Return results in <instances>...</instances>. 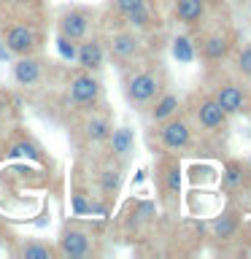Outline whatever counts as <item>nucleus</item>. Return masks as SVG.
Returning a JSON list of instances; mask_svg holds the SVG:
<instances>
[{"label":"nucleus","instance_id":"f257e3e1","mask_svg":"<svg viewBox=\"0 0 251 259\" xmlns=\"http://www.w3.org/2000/svg\"><path fill=\"white\" fill-rule=\"evenodd\" d=\"M162 73H154V70H141L135 76H130L127 81V97L133 103H151L154 97L162 92Z\"/></svg>","mask_w":251,"mask_h":259},{"label":"nucleus","instance_id":"f03ea898","mask_svg":"<svg viewBox=\"0 0 251 259\" xmlns=\"http://www.w3.org/2000/svg\"><path fill=\"white\" fill-rule=\"evenodd\" d=\"M68 92H70V100L76 105H81V108H92V105L100 103L103 89H100V81L92 76V70H84V73H76V76L70 78Z\"/></svg>","mask_w":251,"mask_h":259},{"label":"nucleus","instance_id":"7ed1b4c3","mask_svg":"<svg viewBox=\"0 0 251 259\" xmlns=\"http://www.w3.org/2000/svg\"><path fill=\"white\" fill-rule=\"evenodd\" d=\"M6 49L16 57L22 54H32L40 44V32L32 27V24H11L6 30V38H3Z\"/></svg>","mask_w":251,"mask_h":259},{"label":"nucleus","instance_id":"20e7f679","mask_svg":"<svg viewBox=\"0 0 251 259\" xmlns=\"http://www.w3.org/2000/svg\"><path fill=\"white\" fill-rule=\"evenodd\" d=\"M159 143L165 146V149H170V151L186 149V146L192 143V130H189V124H186L184 119H178V116L165 119V121H162V127H159Z\"/></svg>","mask_w":251,"mask_h":259},{"label":"nucleus","instance_id":"39448f33","mask_svg":"<svg viewBox=\"0 0 251 259\" xmlns=\"http://www.w3.org/2000/svg\"><path fill=\"white\" fill-rule=\"evenodd\" d=\"M89 14L81 11V8H70V11H62L60 22H57V27H60V35L70 38V40H81L87 38L89 32Z\"/></svg>","mask_w":251,"mask_h":259},{"label":"nucleus","instance_id":"423d86ee","mask_svg":"<svg viewBox=\"0 0 251 259\" xmlns=\"http://www.w3.org/2000/svg\"><path fill=\"white\" fill-rule=\"evenodd\" d=\"M57 251H60L62 256H68V259L89 256V254H92V238H89L87 232H81V230H65Z\"/></svg>","mask_w":251,"mask_h":259},{"label":"nucleus","instance_id":"0eeeda50","mask_svg":"<svg viewBox=\"0 0 251 259\" xmlns=\"http://www.w3.org/2000/svg\"><path fill=\"white\" fill-rule=\"evenodd\" d=\"M194 116H197L200 127L211 130V133L224 130V124H227V113L219 108V103L214 100V97H202V100H197V105H194Z\"/></svg>","mask_w":251,"mask_h":259},{"label":"nucleus","instance_id":"6e6552de","mask_svg":"<svg viewBox=\"0 0 251 259\" xmlns=\"http://www.w3.org/2000/svg\"><path fill=\"white\" fill-rule=\"evenodd\" d=\"M40 76H44V62L38 60V57H32V54H22L19 60L14 62V81L19 87H35Z\"/></svg>","mask_w":251,"mask_h":259},{"label":"nucleus","instance_id":"1a4fd4ad","mask_svg":"<svg viewBox=\"0 0 251 259\" xmlns=\"http://www.w3.org/2000/svg\"><path fill=\"white\" fill-rule=\"evenodd\" d=\"M76 60L84 70H97L103 68V60H105V49L97 38H81V44L76 46Z\"/></svg>","mask_w":251,"mask_h":259},{"label":"nucleus","instance_id":"9d476101","mask_svg":"<svg viewBox=\"0 0 251 259\" xmlns=\"http://www.w3.org/2000/svg\"><path fill=\"white\" fill-rule=\"evenodd\" d=\"M214 100L219 103V108H222L227 116H235V113H240L243 108H246V92H243L240 87H235V84L219 87V92L214 95Z\"/></svg>","mask_w":251,"mask_h":259},{"label":"nucleus","instance_id":"9b49d317","mask_svg":"<svg viewBox=\"0 0 251 259\" xmlns=\"http://www.w3.org/2000/svg\"><path fill=\"white\" fill-rule=\"evenodd\" d=\"M138 46H141V40L135 38V32H113L108 40V52L116 60H133L138 54Z\"/></svg>","mask_w":251,"mask_h":259},{"label":"nucleus","instance_id":"f8f14e48","mask_svg":"<svg viewBox=\"0 0 251 259\" xmlns=\"http://www.w3.org/2000/svg\"><path fill=\"white\" fill-rule=\"evenodd\" d=\"M230 46H232V38L227 35V32H214V35H208L202 40V57H205L208 62H222L227 54H230Z\"/></svg>","mask_w":251,"mask_h":259},{"label":"nucleus","instance_id":"ddd939ff","mask_svg":"<svg viewBox=\"0 0 251 259\" xmlns=\"http://www.w3.org/2000/svg\"><path fill=\"white\" fill-rule=\"evenodd\" d=\"M173 14L178 22L184 24H197L205 16V0H176Z\"/></svg>","mask_w":251,"mask_h":259},{"label":"nucleus","instance_id":"4468645a","mask_svg":"<svg viewBox=\"0 0 251 259\" xmlns=\"http://www.w3.org/2000/svg\"><path fill=\"white\" fill-rule=\"evenodd\" d=\"M105 143H108V149L113 157H127L130 151H133V130L127 127H111L108 138H105Z\"/></svg>","mask_w":251,"mask_h":259},{"label":"nucleus","instance_id":"2eb2a0df","mask_svg":"<svg viewBox=\"0 0 251 259\" xmlns=\"http://www.w3.org/2000/svg\"><path fill=\"white\" fill-rule=\"evenodd\" d=\"M238 227H240V219L235 210H224L222 216H216L214 222H211V232H214V238L219 240H230L235 232H238Z\"/></svg>","mask_w":251,"mask_h":259},{"label":"nucleus","instance_id":"dca6fc26","mask_svg":"<svg viewBox=\"0 0 251 259\" xmlns=\"http://www.w3.org/2000/svg\"><path fill=\"white\" fill-rule=\"evenodd\" d=\"M178 108H181V100H178V95H170V92L162 95V92H159V95H157V105L151 108V119L157 121V124H162L165 119L176 116Z\"/></svg>","mask_w":251,"mask_h":259},{"label":"nucleus","instance_id":"f3484780","mask_svg":"<svg viewBox=\"0 0 251 259\" xmlns=\"http://www.w3.org/2000/svg\"><path fill=\"white\" fill-rule=\"evenodd\" d=\"M108 133H111L108 119H103V116H89V119L84 121V135H87L89 143H105Z\"/></svg>","mask_w":251,"mask_h":259},{"label":"nucleus","instance_id":"a211bd4d","mask_svg":"<svg viewBox=\"0 0 251 259\" xmlns=\"http://www.w3.org/2000/svg\"><path fill=\"white\" fill-rule=\"evenodd\" d=\"M124 22L130 24V27H135V30H149V27H151V22H154L151 6L146 3V6H141V8H135V11L124 14Z\"/></svg>","mask_w":251,"mask_h":259},{"label":"nucleus","instance_id":"6ab92c4d","mask_svg":"<svg viewBox=\"0 0 251 259\" xmlns=\"http://www.w3.org/2000/svg\"><path fill=\"white\" fill-rule=\"evenodd\" d=\"M243 181H246V173H243L240 162H227L224 173H222V184L227 186V189H240Z\"/></svg>","mask_w":251,"mask_h":259},{"label":"nucleus","instance_id":"aec40b11","mask_svg":"<svg viewBox=\"0 0 251 259\" xmlns=\"http://www.w3.org/2000/svg\"><path fill=\"white\" fill-rule=\"evenodd\" d=\"M119 184H121L119 167H105L103 173L97 176V186H100L103 194H116L119 192Z\"/></svg>","mask_w":251,"mask_h":259},{"label":"nucleus","instance_id":"412c9836","mask_svg":"<svg viewBox=\"0 0 251 259\" xmlns=\"http://www.w3.org/2000/svg\"><path fill=\"white\" fill-rule=\"evenodd\" d=\"M8 157H30V159H35L40 162L44 157H40V149L32 141H19V143H14L11 149H8Z\"/></svg>","mask_w":251,"mask_h":259},{"label":"nucleus","instance_id":"4be33fe9","mask_svg":"<svg viewBox=\"0 0 251 259\" xmlns=\"http://www.w3.org/2000/svg\"><path fill=\"white\" fill-rule=\"evenodd\" d=\"M165 192L173 194V197L181 192V167H178V162H170L165 167Z\"/></svg>","mask_w":251,"mask_h":259},{"label":"nucleus","instance_id":"5701e85b","mask_svg":"<svg viewBox=\"0 0 251 259\" xmlns=\"http://www.w3.org/2000/svg\"><path fill=\"white\" fill-rule=\"evenodd\" d=\"M19 254L24 259H52L54 256V248L46 246V243H27V246H22Z\"/></svg>","mask_w":251,"mask_h":259},{"label":"nucleus","instance_id":"b1692460","mask_svg":"<svg viewBox=\"0 0 251 259\" xmlns=\"http://www.w3.org/2000/svg\"><path fill=\"white\" fill-rule=\"evenodd\" d=\"M173 54H176V60H181V62H192L194 60V49L189 44V38H186V35L176 38L173 40Z\"/></svg>","mask_w":251,"mask_h":259},{"label":"nucleus","instance_id":"393cba45","mask_svg":"<svg viewBox=\"0 0 251 259\" xmlns=\"http://www.w3.org/2000/svg\"><path fill=\"white\" fill-rule=\"evenodd\" d=\"M57 52H60L62 60H76V40L65 38V35H57Z\"/></svg>","mask_w":251,"mask_h":259},{"label":"nucleus","instance_id":"a878e982","mask_svg":"<svg viewBox=\"0 0 251 259\" xmlns=\"http://www.w3.org/2000/svg\"><path fill=\"white\" fill-rule=\"evenodd\" d=\"M238 70L246 78H251V44L240 49V54H238Z\"/></svg>","mask_w":251,"mask_h":259},{"label":"nucleus","instance_id":"bb28decb","mask_svg":"<svg viewBox=\"0 0 251 259\" xmlns=\"http://www.w3.org/2000/svg\"><path fill=\"white\" fill-rule=\"evenodd\" d=\"M149 0H113V6H116V11L124 16V14H130V11H135V8H141V6H146Z\"/></svg>","mask_w":251,"mask_h":259},{"label":"nucleus","instance_id":"cd10ccee","mask_svg":"<svg viewBox=\"0 0 251 259\" xmlns=\"http://www.w3.org/2000/svg\"><path fill=\"white\" fill-rule=\"evenodd\" d=\"M73 213H76V216L89 213V200L84 197V192H76V194H73Z\"/></svg>","mask_w":251,"mask_h":259},{"label":"nucleus","instance_id":"c85d7f7f","mask_svg":"<svg viewBox=\"0 0 251 259\" xmlns=\"http://www.w3.org/2000/svg\"><path fill=\"white\" fill-rule=\"evenodd\" d=\"M135 216H141V219H154V202L149 200H143V202H135Z\"/></svg>","mask_w":251,"mask_h":259},{"label":"nucleus","instance_id":"c756f323","mask_svg":"<svg viewBox=\"0 0 251 259\" xmlns=\"http://www.w3.org/2000/svg\"><path fill=\"white\" fill-rule=\"evenodd\" d=\"M6 108H8V95L0 92V113H6Z\"/></svg>","mask_w":251,"mask_h":259},{"label":"nucleus","instance_id":"7c9ffc66","mask_svg":"<svg viewBox=\"0 0 251 259\" xmlns=\"http://www.w3.org/2000/svg\"><path fill=\"white\" fill-rule=\"evenodd\" d=\"M8 54H11V52H8V49H6V44L0 40V60H8Z\"/></svg>","mask_w":251,"mask_h":259},{"label":"nucleus","instance_id":"2f4dec72","mask_svg":"<svg viewBox=\"0 0 251 259\" xmlns=\"http://www.w3.org/2000/svg\"><path fill=\"white\" fill-rule=\"evenodd\" d=\"M248 170H251V159H248Z\"/></svg>","mask_w":251,"mask_h":259}]
</instances>
